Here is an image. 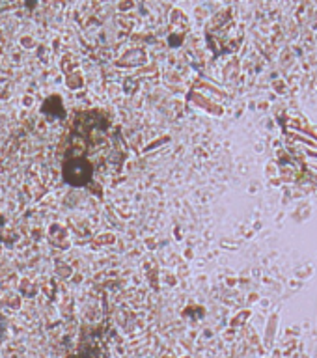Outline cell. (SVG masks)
<instances>
[{"mask_svg": "<svg viewBox=\"0 0 317 358\" xmlns=\"http://www.w3.org/2000/svg\"><path fill=\"white\" fill-rule=\"evenodd\" d=\"M2 332H4V329H2V319H0V336H2Z\"/></svg>", "mask_w": 317, "mask_h": 358, "instance_id": "2", "label": "cell"}, {"mask_svg": "<svg viewBox=\"0 0 317 358\" xmlns=\"http://www.w3.org/2000/svg\"><path fill=\"white\" fill-rule=\"evenodd\" d=\"M106 127V120H94L90 112L75 120L73 131L62 150V173L67 183L73 187H86L92 183L99 166L97 161L106 157V148L111 145Z\"/></svg>", "mask_w": 317, "mask_h": 358, "instance_id": "1", "label": "cell"}]
</instances>
